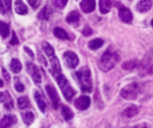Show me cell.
Here are the masks:
<instances>
[{
    "instance_id": "cell-1",
    "label": "cell",
    "mask_w": 153,
    "mask_h": 128,
    "mask_svg": "<svg viewBox=\"0 0 153 128\" xmlns=\"http://www.w3.org/2000/svg\"><path fill=\"white\" fill-rule=\"evenodd\" d=\"M50 63H51V74H53L54 78L56 79L60 90L62 91V93H64V96H65V98H66L67 101H71L72 97L75 95V91L73 90V87H72L71 84L68 83L67 78L62 74V72H61L59 60L54 56V57L50 59Z\"/></svg>"
},
{
    "instance_id": "cell-2",
    "label": "cell",
    "mask_w": 153,
    "mask_h": 128,
    "mask_svg": "<svg viewBox=\"0 0 153 128\" xmlns=\"http://www.w3.org/2000/svg\"><path fill=\"white\" fill-rule=\"evenodd\" d=\"M118 59H120L118 54L115 53V52H111L109 49V50H107L102 55V57L99 59L98 65H99V67H101L102 71L108 72V71H110V70H112L115 67V65L118 62Z\"/></svg>"
},
{
    "instance_id": "cell-3",
    "label": "cell",
    "mask_w": 153,
    "mask_h": 128,
    "mask_svg": "<svg viewBox=\"0 0 153 128\" xmlns=\"http://www.w3.org/2000/svg\"><path fill=\"white\" fill-rule=\"evenodd\" d=\"M75 78L79 81L80 89L84 92H91L92 91V81H91V73L87 67L81 68L75 73Z\"/></svg>"
},
{
    "instance_id": "cell-4",
    "label": "cell",
    "mask_w": 153,
    "mask_h": 128,
    "mask_svg": "<svg viewBox=\"0 0 153 128\" xmlns=\"http://www.w3.org/2000/svg\"><path fill=\"white\" fill-rule=\"evenodd\" d=\"M139 92H140V89L136 84H129L121 90V96L126 100H134L138 97Z\"/></svg>"
},
{
    "instance_id": "cell-5",
    "label": "cell",
    "mask_w": 153,
    "mask_h": 128,
    "mask_svg": "<svg viewBox=\"0 0 153 128\" xmlns=\"http://www.w3.org/2000/svg\"><path fill=\"white\" fill-rule=\"evenodd\" d=\"M64 60L68 68H75L79 63V59H78L77 54L73 52H70V50L64 53Z\"/></svg>"
},
{
    "instance_id": "cell-6",
    "label": "cell",
    "mask_w": 153,
    "mask_h": 128,
    "mask_svg": "<svg viewBox=\"0 0 153 128\" xmlns=\"http://www.w3.org/2000/svg\"><path fill=\"white\" fill-rule=\"evenodd\" d=\"M26 70H28L29 74L33 77V79L36 84L41 83V73H40V70L36 65H34L33 62H26Z\"/></svg>"
},
{
    "instance_id": "cell-7",
    "label": "cell",
    "mask_w": 153,
    "mask_h": 128,
    "mask_svg": "<svg viewBox=\"0 0 153 128\" xmlns=\"http://www.w3.org/2000/svg\"><path fill=\"white\" fill-rule=\"evenodd\" d=\"M46 91H47V93H48V96H49L50 101H51L53 108L56 109L57 105H59V97H57V92H56L55 87L51 86V85H47V86H46Z\"/></svg>"
},
{
    "instance_id": "cell-8",
    "label": "cell",
    "mask_w": 153,
    "mask_h": 128,
    "mask_svg": "<svg viewBox=\"0 0 153 128\" xmlns=\"http://www.w3.org/2000/svg\"><path fill=\"white\" fill-rule=\"evenodd\" d=\"M90 103H91V101L87 96H80V97L77 98V101L74 102V105L79 110H85L90 107Z\"/></svg>"
},
{
    "instance_id": "cell-9",
    "label": "cell",
    "mask_w": 153,
    "mask_h": 128,
    "mask_svg": "<svg viewBox=\"0 0 153 128\" xmlns=\"http://www.w3.org/2000/svg\"><path fill=\"white\" fill-rule=\"evenodd\" d=\"M118 16H120V19L125 23H131L133 19V15L131 10H128L127 7H121L118 10Z\"/></svg>"
},
{
    "instance_id": "cell-10",
    "label": "cell",
    "mask_w": 153,
    "mask_h": 128,
    "mask_svg": "<svg viewBox=\"0 0 153 128\" xmlns=\"http://www.w3.org/2000/svg\"><path fill=\"white\" fill-rule=\"evenodd\" d=\"M0 101H1V103L4 104L5 109H7V110H9V109H12L13 102H12V100H11V96H10L9 92H6V91L1 92V95H0Z\"/></svg>"
},
{
    "instance_id": "cell-11",
    "label": "cell",
    "mask_w": 153,
    "mask_h": 128,
    "mask_svg": "<svg viewBox=\"0 0 153 128\" xmlns=\"http://www.w3.org/2000/svg\"><path fill=\"white\" fill-rule=\"evenodd\" d=\"M80 7L86 13L92 12L96 7V1H94V0H84V1L80 3Z\"/></svg>"
},
{
    "instance_id": "cell-12",
    "label": "cell",
    "mask_w": 153,
    "mask_h": 128,
    "mask_svg": "<svg viewBox=\"0 0 153 128\" xmlns=\"http://www.w3.org/2000/svg\"><path fill=\"white\" fill-rule=\"evenodd\" d=\"M16 122V116L13 115H5L3 120L0 121V127L1 128H10Z\"/></svg>"
},
{
    "instance_id": "cell-13",
    "label": "cell",
    "mask_w": 153,
    "mask_h": 128,
    "mask_svg": "<svg viewBox=\"0 0 153 128\" xmlns=\"http://www.w3.org/2000/svg\"><path fill=\"white\" fill-rule=\"evenodd\" d=\"M152 5H153V3L151 1V0H141V1L138 3L136 9H138L139 12H147L148 10H151Z\"/></svg>"
},
{
    "instance_id": "cell-14",
    "label": "cell",
    "mask_w": 153,
    "mask_h": 128,
    "mask_svg": "<svg viewBox=\"0 0 153 128\" xmlns=\"http://www.w3.org/2000/svg\"><path fill=\"white\" fill-rule=\"evenodd\" d=\"M35 100H36V103H37L40 110L42 113H44L46 111V101H44V98H43V96H42L41 92H38V91L35 92Z\"/></svg>"
},
{
    "instance_id": "cell-15",
    "label": "cell",
    "mask_w": 153,
    "mask_h": 128,
    "mask_svg": "<svg viewBox=\"0 0 153 128\" xmlns=\"http://www.w3.org/2000/svg\"><path fill=\"white\" fill-rule=\"evenodd\" d=\"M79 19H80V15L77 11H71L66 17V20L70 24H77L79 22Z\"/></svg>"
},
{
    "instance_id": "cell-16",
    "label": "cell",
    "mask_w": 153,
    "mask_h": 128,
    "mask_svg": "<svg viewBox=\"0 0 153 128\" xmlns=\"http://www.w3.org/2000/svg\"><path fill=\"white\" fill-rule=\"evenodd\" d=\"M138 113H139V108H138L136 105H129L128 108L125 109L123 116H125V117H134Z\"/></svg>"
},
{
    "instance_id": "cell-17",
    "label": "cell",
    "mask_w": 153,
    "mask_h": 128,
    "mask_svg": "<svg viewBox=\"0 0 153 128\" xmlns=\"http://www.w3.org/2000/svg\"><path fill=\"white\" fill-rule=\"evenodd\" d=\"M50 15H51V9L49 6H44L41 12L38 13V19L41 20H48L50 18Z\"/></svg>"
},
{
    "instance_id": "cell-18",
    "label": "cell",
    "mask_w": 153,
    "mask_h": 128,
    "mask_svg": "<svg viewBox=\"0 0 153 128\" xmlns=\"http://www.w3.org/2000/svg\"><path fill=\"white\" fill-rule=\"evenodd\" d=\"M103 44H104V41L102 39H95L88 42V48L92 50H96V49H99Z\"/></svg>"
},
{
    "instance_id": "cell-19",
    "label": "cell",
    "mask_w": 153,
    "mask_h": 128,
    "mask_svg": "<svg viewBox=\"0 0 153 128\" xmlns=\"http://www.w3.org/2000/svg\"><path fill=\"white\" fill-rule=\"evenodd\" d=\"M10 67H11V71L17 74V73H19L20 70H22V63H20V61H19L18 59H12Z\"/></svg>"
},
{
    "instance_id": "cell-20",
    "label": "cell",
    "mask_w": 153,
    "mask_h": 128,
    "mask_svg": "<svg viewBox=\"0 0 153 128\" xmlns=\"http://www.w3.org/2000/svg\"><path fill=\"white\" fill-rule=\"evenodd\" d=\"M138 65H139V61H138V60H129V61H126L123 65H122V68L127 70V71H132V70H134Z\"/></svg>"
},
{
    "instance_id": "cell-21",
    "label": "cell",
    "mask_w": 153,
    "mask_h": 128,
    "mask_svg": "<svg viewBox=\"0 0 153 128\" xmlns=\"http://www.w3.org/2000/svg\"><path fill=\"white\" fill-rule=\"evenodd\" d=\"M54 35L60 40H67L68 39V34L61 28H55L54 29Z\"/></svg>"
},
{
    "instance_id": "cell-22",
    "label": "cell",
    "mask_w": 153,
    "mask_h": 128,
    "mask_svg": "<svg viewBox=\"0 0 153 128\" xmlns=\"http://www.w3.org/2000/svg\"><path fill=\"white\" fill-rule=\"evenodd\" d=\"M111 9V3L108 0H101L99 1V10L102 13H108Z\"/></svg>"
},
{
    "instance_id": "cell-23",
    "label": "cell",
    "mask_w": 153,
    "mask_h": 128,
    "mask_svg": "<svg viewBox=\"0 0 153 128\" xmlns=\"http://www.w3.org/2000/svg\"><path fill=\"white\" fill-rule=\"evenodd\" d=\"M16 12L18 15H26L28 7L23 1H16Z\"/></svg>"
},
{
    "instance_id": "cell-24",
    "label": "cell",
    "mask_w": 153,
    "mask_h": 128,
    "mask_svg": "<svg viewBox=\"0 0 153 128\" xmlns=\"http://www.w3.org/2000/svg\"><path fill=\"white\" fill-rule=\"evenodd\" d=\"M10 10H11V1H6V0L0 1V11H1L3 15L9 13Z\"/></svg>"
},
{
    "instance_id": "cell-25",
    "label": "cell",
    "mask_w": 153,
    "mask_h": 128,
    "mask_svg": "<svg viewBox=\"0 0 153 128\" xmlns=\"http://www.w3.org/2000/svg\"><path fill=\"white\" fill-rule=\"evenodd\" d=\"M42 48H43V52L46 53V55H48L50 59L55 56V55H54V49H53V47H51L49 43L43 42V43H42Z\"/></svg>"
},
{
    "instance_id": "cell-26",
    "label": "cell",
    "mask_w": 153,
    "mask_h": 128,
    "mask_svg": "<svg viewBox=\"0 0 153 128\" xmlns=\"http://www.w3.org/2000/svg\"><path fill=\"white\" fill-rule=\"evenodd\" d=\"M0 34H1L3 39L7 37V35L10 34V26L5 22H0Z\"/></svg>"
},
{
    "instance_id": "cell-27",
    "label": "cell",
    "mask_w": 153,
    "mask_h": 128,
    "mask_svg": "<svg viewBox=\"0 0 153 128\" xmlns=\"http://www.w3.org/2000/svg\"><path fill=\"white\" fill-rule=\"evenodd\" d=\"M61 111H62V115H64V117H65V120L66 121H70V120H72V117H73V113H72V110L70 109V108H67L66 105H62L61 107Z\"/></svg>"
},
{
    "instance_id": "cell-28",
    "label": "cell",
    "mask_w": 153,
    "mask_h": 128,
    "mask_svg": "<svg viewBox=\"0 0 153 128\" xmlns=\"http://www.w3.org/2000/svg\"><path fill=\"white\" fill-rule=\"evenodd\" d=\"M22 116H23V120L26 124H31L34 122V114L31 111H25V113H23Z\"/></svg>"
},
{
    "instance_id": "cell-29",
    "label": "cell",
    "mask_w": 153,
    "mask_h": 128,
    "mask_svg": "<svg viewBox=\"0 0 153 128\" xmlns=\"http://www.w3.org/2000/svg\"><path fill=\"white\" fill-rule=\"evenodd\" d=\"M18 107H19V109H25V108H28L29 107V100H28V97H25V96H23V97H19L18 98Z\"/></svg>"
},
{
    "instance_id": "cell-30",
    "label": "cell",
    "mask_w": 153,
    "mask_h": 128,
    "mask_svg": "<svg viewBox=\"0 0 153 128\" xmlns=\"http://www.w3.org/2000/svg\"><path fill=\"white\" fill-rule=\"evenodd\" d=\"M15 87H16V90L18 91V92H23L24 91V85L19 81V79H15Z\"/></svg>"
},
{
    "instance_id": "cell-31",
    "label": "cell",
    "mask_w": 153,
    "mask_h": 128,
    "mask_svg": "<svg viewBox=\"0 0 153 128\" xmlns=\"http://www.w3.org/2000/svg\"><path fill=\"white\" fill-rule=\"evenodd\" d=\"M54 5L56 7H59V9H64L65 5H67V0H55Z\"/></svg>"
},
{
    "instance_id": "cell-32",
    "label": "cell",
    "mask_w": 153,
    "mask_h": 128,
    "mask_svg": "<svg viewBox=\"0 0 153 128\" xmlns=\"http://www.w3.org/2000/svg\"><path fill=\"white\" fill-rule=\"evenodd\" d=\"M91 34H92V30H91L88 26H86V28L83 30V35H84V36H90Z\"/></svg>"
},
{
    "instance_id": "cell-33",
    "label": "cell",
    "mask_w": 153,
    "mask_h": 128,
    "mask_svg": "<svg viewBox=\"0 0 153 128\" xmlns=\"http://www.w3.org/2000/svg\"><path fill=\"white\" fill-rule=\"evenodd\" d=\"M10 43H11L12 46H16L17 43H19V42H18V40H17V35H16L15 33L12 34V39H11V41H10Z\"/></svg>"
},
{
    "instance_id": "cell-34",
    "label": "cell",
    "mask_w": 153,
    "mask_h": 128,
    "mask_svg": "<svg viewBox=\"0 0 153 128\" xmlns=\"http://www.w3.org/2000/svg\"><path fill=\"white\" fill-rule=\"evenodd\" d=\"M29 4L31 5L34 9H36V7L40 5V1H35V0H29Z\"/></svg>"
},
{
    "instance_id": "cell-35",
    "label": "cell",
    "mask_w": 153,
    "mask_h": 128,
    "mask_svg": "<svg viewBox=\"0 0 153 128\" xmlns=\"http://www.w3.org/2000/svg\"><path fill=\"white\" fill-rule=\"evenodd\" d=\"M3 76H4V78H5V80H6V81H10V79H11V78H10V74L6 72V70H5V68H3Z\"/></svg>"
},
{
    "instance_id": "cell-36",
    "label": "cell",
    "mask_w": 153,
    "mask_h": 128,
    "mask_svg": "<svg viewBox=\"0 0 153 128\" xmlns=\"http://www.w3.org/2000/svg\"><path fill=\"white\" fill-rule=\"evenodd\" d=\"M24 50H25V52H26V53H28V54L30 55V57H31V59L34 57V54H33V52H31V50H30V49H29L28 47H24Z\"/></svg>"
},
{
    "instance_id": "cell-37",
    "label": "cell",
    "mask_w": 153,
    "mask_h": 128,
    "mask_svg": "<svg viewBox=\"0 0 153 128\" xmlns=\"http://www.w3.org/2000/svg\"><path fill=\"white\" fill-rule=\"evenodd\" d=\"M151 25H152V28H153V19H152V22H151Z\"/></svg>"
},
{
    "instance_id": "cell-38",
    "label": "cell",
    "mask_w": 153,
    "mask_h": 128,
    "mask_svg": "<svg viewBox=\"0 0 153 128\" xmlns=\"http://www.w3.org/2000/svg\"><path fill=\"white\" fill-rule=\"evenodd\" d=\"M144 128H145V127H144Z\"/></svg>"
}]
</instances>
